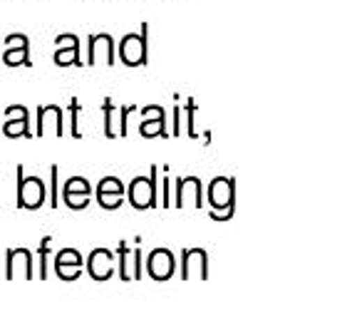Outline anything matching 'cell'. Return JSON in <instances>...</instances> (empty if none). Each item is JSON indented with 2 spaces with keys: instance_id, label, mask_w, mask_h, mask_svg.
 <instances>
[{
  "instance_id": "d6986e66",
  "label": "cell",
  "mask_w": 357,
  "mask_h": 335,
  "mask_svg": "<svg viewBox=\"0 0 357 335\" xmlns=\"http://www.w3.org/2000/svg\"><path fill=\"white\" fill-rule=\"evenodd\" d=\"M142 137H169L167 132V117H159V119H144L139 127Z\"/></svg>"
},
{
  "instance_id": "484cf974",
  "label": "cell",
  "mask_w": 357,
  "mask_h": 335,
  "mask_svg": "<svg viewBox=\"0 0 357 335\" xmlns=\"http://www.w3.org/2000/svg\"><path fill=\"white\" fill-rule=\"evenodd\" d=\"M20 45H30L28 35H22V33H13L6 38V50L8 47H20Z\"/></svg>"
},
{
  "instance_id": "f1b7e54d",
  "label": "cell",
  "mask_w": 357,
  "mask_h": 335,
  "mask_svg": "<svg viewBox=\"0 0 357 335\" xmlns=\"http://www.w3.org/2000/svg\"><path fill=\"white\" fill-rule=\"evenodd\" d=\"M178 132H181V110L176 105L174 107V137H178Z\"/></svg>"
},
{
  "instance_id": "7a4b0ae2",
  "label": "cell",
  "mask_w": 357,
  "mask_h": 335,
  "mask_svg": "<svg viewBox=\"0 0 357 335\" xmlns=\"http://www.w3.org/2000/svg\"><path fill=\"white\" fill-rule=\"evenodd\" d=\"M47 201V189L40 177H25L22 167H17V207L35 211Z\"/></svg>"
},
{
  "instance_id": "5bb4252c",
  "label": "cell",
  "mask_w": 357,
  "mask_h": 335,
  "mask_svg": "<svg viewBox=\"0 0 357 335\" xmlns=\"http://www.w3.org/2000/svg\"><path fill=\"white\" fill-rule=\"evenodd\" d=\"M33 278V256H30L28 248H10L8 251V268H6V278Z\"/></svg>"
},
{
  "instance_id": "d4e9b609",
  "label": "cell",
  "mask_w": 357,
  "mask_h": 335,
  "mask_svg": "<svg viewBox=\"0 0 357 335\" xmlns=\"http://www.w3.org/2000/svg\"><path fill=\"white\" fill-rule=\"evenodd\" d=\"M50 244H52V239L50 236H45L43 239V244H40V278H45V256H47V248H50Z\"/></svg>"
},
{
  "instance_id": "8992f818",
  "label": "cell",
  "mask_w": 357,
  "mask_h": 335,
  "mask_svg": "<svg viewBox=\"0 0 357 335\" xmlns=\"http://www.w3.org/2000/svg\"><path fill=\"white\" fill-rule=\"evenodd\" d=\"M97 201L100 207L112 211V209H119L124 204V184L119 177H105L97 184Z\"/></svg>"
},
{
  "instance_id": "30bf717a",
  "label": "cell",
  "mask_w": 357,
  "mask_h": 335,
  "mask_svg": "<svg viewBox=\"0 0 357 335\" xmlns=\"http://www.w3.org/2000/svg\"><path fill=\"white\" fill-rule=\"evenodd\" d=\"M30 117L28 110L22 105H10L6 110V124H3V134L6 137H30Z\"/></svg>"
},
{
  "instance_id": "6da1fadb",
  "label": "cell",
  "mask_w": 357,
  "mask_h": 335,
  "mask_svg": "<svg viewBox=\"0 0 357 335\" xmlns=\"http://www.w3.org/2000/svg\"><path fill=\"white\" fill-rule=\"evenodd\" d=\"M208 201L216 211L211 214L213 221H229L236 211V179L218 177L208 186Z\"/></svg>"
},
{
  "instance_id": "83f0119b",
  "label": "cell",
  "mask_w": 357,
  "mask_h": 335,
  "mask_svg": "<svg viewBox=\"0 0 357 335\" xmlns=\"http://www.w3.org/2000/svg\"><path fill=\"white\" fill-rule=\"evenodd\" d=\"M194 117H196V105H194V100H189V102H186V119H189V137H194V140H196Z\"/></svg>"
},
{
  "instance_id": "3957f363",
  "label": "cell",
  "mask_w": 357,
  "mask_h": 335,
  "mask_svg": "<svg viewBox=\"0 0 357 335\" xmlns=\"http://www.w3.org/2000/svg\"><path fill=\"white\" fill-rule=\"evenodd\" d=\"M156 184H159V169L151 167L149 177H137L132 179V184L127 189L129 204L134 209H151L156 207Z\"/></svg>"
},
{
  "instance_id": "7c38bea8",
  "label": "cell",
  "mask_w": 357,
  "mask_h": 335,
  "mask_svg": "<svg viewBox=\"0 0 357 335\" xmlns=\"http://www.w3.org/2000/svg\"><path fill=\"white\" fill-rule=\"evenodd\" d=\"M119 278L134 281L142 278V253L139 248H129L127 244H119Z\"/></svg>"
},
{
  "instance_id": "4316f807",
  "label": "cell",
  "mask_w": 357,
  "mask_h": 335,
  "mask_svg": "<svg viewBox=\"0 0 357 335\" xmlns=\"http://www.w3.org/2000/svg\"><path fill=\"white\" fill-rule=\"evenodd\" d=\"M142 114H144V119H159V117H167V112H164V107L159 105H149L142 110Z\"/></svg>"
},
{
  "instance_id": "ac0fdd59",
  "label": "cell",
  "mask_w": 357,
  "mask_h": 335,
  "mask_svg": "<svg viewBox=\"0 0 357 335\" xmlns=\"http://www.w3.org/2000/svg\"><path fill=\"white\" fill-rule=\"evenodd\" d=\"M3 62L10 67L15 65H33L30 62V45H20V47H8L6 52H3Z\"/></svg>"
},
{
  "instance_id": "5b68a950",
  "label": "cell",
  "mask_w": 357,
  "mask_h": 335,
  "mask_svg": "<svg viewBox=\"0 0 357 335\" xmlns=\"http://www.w3.org/2000/svg\"><path fill=\"white\" fill-rule=\"evenodd\" d=\"M176 271V258L169 248H154L146 258V274L154 281H169Z\"/></svg>"
},
{
  "instance_id": "52a82bcc",
  "label": "cell",
  "mask_w": 357,
  "mask_h": 335,
  "mask_svg": "<svg viewBox=\"0 0 357 335\" xmlns=\"http://www.w3.org/2000/svg\"><path fill=\"white\" fill-rule=\"evenodd\" d=\"M89 181L84 177H73L65 181V189H62V201H65L67 207L79 211V209H87L89 204Z\"/></svg>"
},
{
  "instance_id": "8fae6325",
  "label": "cell",
  "mask_w": 357,
  "mask_h": 335,
  "mask_svg": "<svg viewBox=\"0 0 357 335\" xmlns=\"http://www.w3.org/2000/svg\"><path fill=\"white\" fill-rule=\"evenodd\" d=\"M206 251L204 248H186L181 256V278H206Z\"/></svg>"
},
{
  "instance_id": "4fadbf2b",
  "label": "cell",
  "mask_w": 357,
  "mask_h": 335,
  "mask_svg": "<svg viewBox=\"0 0 357 335\" xmlns=\"http://www.w3.org/2000/svg\"><path fill=\"white\" fill-rule=\"evenodd\" d=\"M87 271L95 281H107L114 274V256L107 248H95L87 258Z\"/></svg>"
},
{
  "instance_id": "44dd1931",
  "label": "cell",
  "mask_w": 357,
  "mask_h": 335,
  "mask_svg": "<svg viewBox=\"0 0 357 335\" xmlns=\"http://www.w3.org/2000/svg\"><path fill=\"white\" fill-rule=\"evenodd\" d=\"M55 50H79V38L73 33L57 35L55 38Z\"/></svg>"
},
{
  "instance_id": "e0dca14e",
  "label": "cell",
  "mask_w": 357,
  "mask_h": 335,
  "mask_svg": "<svg viewBox=\"0 0 357 335\" xmlns=\"http://www.w3.org/2000/svg\"><path fill=\"white\" fill-rule=\"evenodd\" d=\"M102 110H105V134L109 140H114V137H119V110L112 105V100H105Z\"/></svg>"
},
{
  "instance_id": "603a6c76",
  "label": "cell",
  "mask_w": 357,
  "mask_h": 335,
  "mask_svg": "<svg viewBox=\"0 0 357 335\" xmlns=\"http://www.w3.org/2000/svg\"><path fill=\"white\" fill-rule=\"evenodd\" d=\"M79 105H77V100H73L70 102V119H73V137H82V132H79Z\"/></svg>"
},
{
  "instance_id": "cb8c5ba5",
  "label": "cell",
  "mask_w": 357,
  "mask_h": 335,
  "mask_svg": "<svg viewBox=\"0 0 357 335\" xmlns=\"http://www.w3.org/2000/svg\"><path fill=\"white\" fill-rule=\"evenodd\" d=\"M137 110L134 105H127L119 110V137H127V122H129V114Z\"/></svg>"
},
{
  "instance_id": "9a60e30c",
  "label": "cell",
  "mask_w": 357,
  "mask_h": 335,
  "mask_svg": "<svg viewBox=\"0 0 357 335\" xmlns=\"http://www.w3.org/2000/svg\"><path fill=\"white\" fill-rule=\"evenodd\" d=\"M55 271L60 278L65 281H75L82 271V256L75 248H62L55 256Z\"/></svg>"
},
{
  "instance_id": "277c9868",
  "label": "cell",
  "mask_w": 357,
  "mask_h": 335,
  "mask_svg": "<svg viewBox=\"0 0 357 335\" xmlns=\"http://www.w3.org/2000/svg\"><path fill=\"white\" fill-rule=\"evenodd\" d=\"M146 33H149V25L142 22L139 33H129L119 40V60L127 67L146 65Z\"/></svg>"
},
{
  "instance_id": "9c48e42d",
  "label": "cell",
  "mask_w": 357,
  "mask_h": 335,
  "mask_svg": "<svg viewBox=\"0 0 357 335\" xmlns=\"http://www.w3.org/2000/svg\"><path fill=\"white\" fill-rule=\"evenodd\" d=\"M97 60L114 65V38L107 33L89 35V50H87V65H95Z\"/></svg>"
},
{
  "instance_id": "ffe728a7",
  "label": "cell",
  "mask_w": 357,
  "mask_h": 335,
  "mask_svg": "<svg viewBox=\"0 0 357 335\" xmlns=\"http://www.w3.org/2000/svg\"><path fill=\"white\" fill-rule=\"evenodd\" d=\"M55 65L57 67L82 65V62H79V50H55Z\"/></svg>"
},
{
  "instance_id": "7402d4cb",
  "label": "cell",
  "mask_w": 357,
  "mask_h": 335,
  "mask_svg": "<svg viewBox=\"0 0 357 335\" xmlns=\"http://www.w3.org/2000/svg\"><path fill=\"white\" fill-rule=\"evenodd\" d=\"M50 179H52V189H50V207H57V204H60V199H57V196H60V186H57V179H60V167H57V164H52L50 167Z\"/></svg>"
},
{
  "instance_id": "ba28073f",
  "label": "cell",
  "mask_w": 357,
  "mask_h": 335,
  "mask_svg": "<svg viewBox=\"0 0 357 335\" xmlns=\"http://www.w3.org/2000/svg\"><path fill=\"white\" fill-rule=\"evenodd\" d=\"M201 179L199 177H184V179H176V199H174V204H176L178 209L181 207H199L204 204V199H201Z\"/></svg>"
},
{
  "instance_id": "2e32d148",
  "label": "cell",
  "mask_w": 357,
  "mask_h": 335,
  "mask_svg": "<svg viewBox=\"0 0 357 335\" xmlns=\"http://www.w3.org/2000/svg\"><path fill=\"white\" fill-rule=\"evenodd\" d=\"M62 110L57 105L38 107V137L52 132L55 137H62Z\"/></svg>"
}]
</instances>
